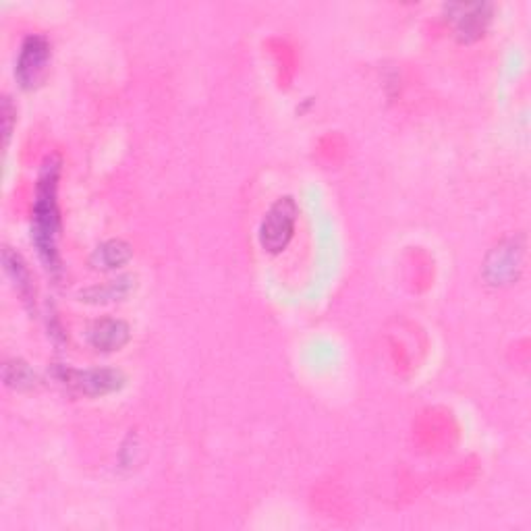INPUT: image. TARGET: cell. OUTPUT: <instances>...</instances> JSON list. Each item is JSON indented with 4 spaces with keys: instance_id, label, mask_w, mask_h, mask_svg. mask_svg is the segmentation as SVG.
<instances>
[{
    "instance_id": "30bf717a",
    "label": "cell",
    "mask_w": 531,
    "mask_h": 531,
    "mask_svg": "<svg viewBox=\"0 0 531 531\" xmlns=\"http://www.w3.org/2000/svg\"><path fill=\"white\" fill-rule=\"evenodd\" d=\"M3 264H5L7 274L13 278L17 291L25 297V301H30L32 299V276H30V270H27L23 258L19 254H15L11 247H5L3 249Z\"/></svg>"
},
{
    "instance_id": "7c38bea8",
    "label": "cell",
    "mask_w": 531,
    "mask_h": 531,
    "mask_svg": "<svg viewBox=\"0 0 531 531\" xmlns=\"http://www.w3.org/2000/svg\"><path fill=\"white\" fill-rule=\"evenodd\" d=\"M15 117H17V110H15L11 98H5V100H3V125H5V127H3V135H5V146L9 144V139H11Z\"/></svg>"
},
{
    "instance_id": "7a4b0ae2",
    "label": "cell",
    "mask_w": 531,
    "mask_h": 531,
    "mask_svg": "<svg viewBox=\"0 0 531 531\" xmlns=\"http://www.w3.org/2000/svg\"><path fill=\"white\" fill-rule=\"evenodd\" d=\"M299 208L293 198L276 200L260 225V245L268 254H281L293 239Z\"/></svg>"
},
{
    "instance_id": "8992f818",
    "label": "cell",
    "mask_w": 531,
    "mask_h": 531,
    "mask_svg": "<svg viewBox=\"0 0 531 531\" xmlns=\"http://www.w3.org/2000/svg\"><path fill=\"white\" fill-rule=\"evenodd\" d=\"M492 5L475 3V5H449L446 13L455 21L457 38L465 44L480 40L492 21Z\"/></svg>"
},
{
    "instance_id": "3957f363",
    "label": "cell",
    "mask_w": 531,
    "mask_h": 531,
    "mask_svg": "<svg viewBox=\"0 0 531 531\" xmlns=\"http://www.w3.org/2000/svg\"><path fill=\"white\" fill-rule=\"evenodd\" d=\"M54 378L63 382L77 395L86 397H104L117 393L125 386V376L119 370L94 368V370H73L67 366L54 368Z\"/></svg>"
},
{
    "instance_id": "ba28073f",
    "label": "cell",
    "mask_w": 531,
    "mask_h": 531,
    "mask_svg": "<svg viewBox=\"0 0 531 531\" xmlns=\"http://www.w3.org/2000/svg\"><path fill=\"white\" fill-rule=\"evenodd\" d=\"M135 289V278L133 276H119L117 281H110L104 285H96L90 287L86 291L79 293V299L86 301V303H113V301H121L125 297L131 295V291Z\"/></svg>"
},
{
    "instance_id": "277c9868",
    "label": "cell",
    "mask_w": 531,
    "mask_h": 531,
    "mask_svg": "<svg viewBox=\"0 0 531 531\" xmlns=\"http://www.w3.org/2000/svg\"><path fill=\"white\" fill-rule=\"evenodd\" d=\"M525 260V239L509 237L498 243L486 258L484 278L492 287H505L515 283Z\"/></svg>"
},
{
    "instance_id": "5b68a950",
    "label": "cell",
    "mask_w": 531,
    "mask_h": 531,
    "mask_svg": "<svg viewBox=\"0 0 531 531\" xmlns=\"http://www.w3.org/2000/svg\"><path fill=\"white\" fill-rule=\"evenodd\" d=\"M50 61V44L44 36H27L21 44L15 77L23 90H34L42 81Z\"/></svg>"
},
{
    "instance_id": "6da1fadb",
    "label": "cell",
    "mask_w": 531,
    "mask_h": 531,
    "mask_svg": "<svg viewBox=\"0 0 531 531\" xmlns=\"http://www.w3.org/2000/svg\"><path fill=\"white\" fill-rule=\"evenodd\" d=\"M59 175H61V160L57 156L46 158L42 173L38 177L34 225H32V241L38 249L42 262L52 274L61 272V258L57 247L59 229H61L59 206H57Z\"/></svg>"
},
{
    "instance_id": "9c48e42d",
    "label": "cell",
    "mask_w": 531,
    "mask_h": 531,
    "mask_svg": "<svg viewBox=\"0 0 531 531\" xmlns=\"http://www.w3.org/2000/svg\"><path fill=\"white\" fill-rule=\"evenodd\" d=\"M133 256V249L123 239H110L104 241L92 256V264L100 270H115L125 266Z\"/></svg>"
},
{
    "instance_id": "8fae6325",
    "label": "cell",
    "mask_w": 531,
    "mask_h": 531,
    "mask_svg": "<svg viewBox=\"0 0 531 531\" xmlns=\"http://www.w3.org/2000/svg\"><path fill=\"white\" fill-rule=\"evenodd\" d=\"M3 376H5V384L15 388V390H32L40 382L36 372L27 366L23 359L7 361L5 368H3Z\"/></svg>"
},
{
    "instance_id": "52a82bcc",
    "label": "cell",
    "mask_w": 531,
    "mask_h": 531,
    "mask_svg": "<svg viewBox=\"0 0 531 531\" xmlns=\"http://www.w3.org/2000/svg\"><path fill=\"white\" fill-rule=\"evenodd\" d=\"M129 339H131V330H129L127 322L115 320V318L98 320L88 330L90 345L98 351H104V353L123 349L129 343Z\"/></svg>"
}]
</instances>
